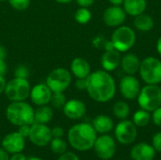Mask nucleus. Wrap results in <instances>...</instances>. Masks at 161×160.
<instances>
[{
    "label": "nucleus",
    "instance_id": "5701e85b",
    "mask_svg": "<svg viewBox=\"0 0 161 160\" xmlns=\"http://www.w3.org/2000/svg\"><path fill=\"white\" fill-rule=\"evenodd\" d=\"M133 24H134L135 28L141 32L151 31L155 25L153 17L146 13H142L138 16H135Z\"/></svg>",
    "mask_w": 161,
    "mask_h": 160
},
{
    "label": "nucleus",
    "instance_id": "37998d69",
    "mask_svg": "<svg viewBox=\"0 0 161 160\" xmlns=\"http://www.w3.org/2000/svg\"><path fill=\"white\" fill-rule=\"evenodd\" d=\"M8 56V51L5 46L0 45V60H6Z\"/></svg>",
    "mask_w": 161,
    "mask_h": 160
},
{
    "label": "nucleus",
    "instance_id": "a878e982",
    "mask_svg": "<svg viewBox=\"0 0 161 160\" xmlns=\"http://www.w3.org/2000/svg\"><path fill=\"white\" fill-rule=\"evenodd\" d=\"M113 114L116 118L120 120H125L130 114L129 105L125 101H118L113 105L112 108Z\"/></svg>",
    "mask_w": 161,
    "mask_h": 160
},
{
    "label": "nucleus",
    "instance_id": "39448f33",
    "mask_svg": "<svg viewBox=\"0 0 161 160\" xmlns=\"http://www.w3.org/2000/svg\"><path fill=\"white\" fill-rule=\"evenodd\" d=\"M137 35L128 25H120L112 32L110 41L114 48L120 53H126L132 49L136 43Z\"/></svg>",
    "mask_w": 161,
    "mask_h": 160
},
{
    "label": "nucleus",
    "instance_id": "09e8293b",
    "mask_svg": "<svg viewBox=\"0 0 161 160\" xmlns=\"http://www.w3.org/2000/svg\"><path fill=\"white\" fill-rule=\"evenodd\" d=\"M27 160H42V159L39 158V157H29Z\"/></svg>",
    "mask_w": 161,
    "mask_h": 160
},
{
    "label": "nucleus",
    "instance_id": "423d86ee",
    "mask_svg": "<svg viewBox=\"0 0 161 160\" xmlns=\"http://www.w3.org/2000/svg\"><path fill=\"white\" fill-rule=\"evenodd\" d=\"M139 74L145 84L159 85L161 83V60L153 56L144 58L141 61Z\"/></svg>",
    "mask_w": 161,
    "mask_h": 160
},
{
    "label": "nucleus",
    "instance_id": "2f4dec72",
    "mask_svg": "<svg viewBox=\"0 0 161 160\" xmlns=\"http://www.w3.org/2000/svg\"><path fill=\"white\" fill-rule=\"evenodd\" d=\"M151 120L153 121V123H154L157 126L161 127V107L158 108L157 109H155V110L152 112Z\"/></svg>",
    "mask_w": 161,
    "mask_h": 160
},
{
    "label": "nucleus",
    "instance_id": "a18cd8bd",
    "mask_svg": "<svg viewBox=\"0 0 161 160\" xmlns=\"http://www.w3.org/2000/svg\"><path fill=\"white\" fill-rule=\"evenodd\" d=\"M108 2L113 6H122L124 3V0H108Z\"/></svg>",
    "mask_w": 161,
    "mask_h": 160
},
{
    "label": "nucleus",
    "instance_id": "f257e3e1",
    "mask_svg": "<svg viewBox=\"0 0 161 160\" xmlns=\"http://www.w3.org/2000/svg\"><path fill=\"white\" fill-rule=\"evenodd\" d=\"M117 85L113 76L105 70H97L87 77L86 91L95 102L107 103L116 94Z\"/></svg>",
    "mask_w": 161,
    "mask_h": 160
},
{
    "label": "nucleus",
    "instance_id": "aec40b11",
    "mask_svg": "<svg viewBox=\"0 0 161 160\" xmlns=\"http://www.w3.org/2000/svg\"><path fill=\"white\" fill-rule=\"evenodd\" d=\"M71 74L75 78H87L91 72V65L83 58H75L70 64Z\"/></svg>",
    "mask_w": 161,
    "mask_h": 160
},
{
    "label": "nucleus",
    "instance_id": "79ce46f5",
    "mask_svg": "<svg viewBox=\"0 0 161 160\" xmlns=\"http://www.w3.org/2000/svg\"><path fill=\"white\" fill-rule=\"evenodd\" d=\"M9 160H27L26 157H25V155L21 154V153H16V154H12V156L9 157Z\"/></svg>",
    "mask_w": 161,
    "mask_h": 160
},
{
    "label": "nucleus",
    "instance_id": "473e14b6",
    "mask_svg": "<svg viewBox=\"0 0 161 160\" xmlns=\"http://www.w3.org/2000/svg\"><path fill=\"white\" fill-rule=\"evenodd\" d=\"M152 146L154 147L156 152H161V132H158L153 136Z\"/></svg>",
    "mask_w": 161,
    "mask_h": 160
},
{
    "label": "nucleus",
    "instance_id": "7ed1b4c3",
    "mask_svg": "<svg viewBox=\"0 0 161 160\" xmlns=\"http://www.w3.org/2000/svg\"><path fill=\"white\" fill-rule=\"evenodd\" d=\"M8 121L16 126L34 124V108L25 101L11 102L6 108Z\"/></svg>",
    "mask_w": 161,
    "mask_h": 160
},
{
    "label": "nucleus",
    "instance_id": "58836bf2",
    "mask_svg": "<svg viewBox=\"0 0 161 160\" xmlns=\"http://www.w3.org/2000/svg\"><path fill=\"white\" fill-rule=\"evenodd\" d=\"M18 132H19L25 139V138H28L29 132H30V125H22V126H19Z\"/></svg>",
    "mask_w": 161,
    "mask_h": 160
},
{
    "label": "nucleus",
    "instance_id": "f8f14e48",
    "mask_svg": "<svg viewBox=\"0 0 161 160\" xmlns=\"http://www.w3.org/2000/svg\"><path fill=\"white\" fill-rule=\"evenodd\" d=\"M52 138L51 129L46 124L37 123L31 124L28 139L34 145L43 147L50 143Z\"/></svg>",
    "mask_w": 161,
    "mask_h": 160
},
{
    "label": "nucleus",
    "instance_id": "f03ea898",
    "mask_svg": "<svg viewBox=\"0 0 161 160\" xmlns=\"http://www.w3.org/2000/svg\"><path fill=\"white\" fill-rule=\"evenodd\" d=\"M97 132L92 124L81 123L73 125L68 131V141L76 151L85 152L93 148Z\"/></svg>",
    "mask_w": 161,
    "mask_h": 160
},
{
    "label": "nucleus",
    "instance_id": "6e6552de",
    "mask_svg": "<svg viewBox=\"0 0 161 160\" xmlns=\"http://www.w3.org/2000/svg\"><path fill=\"white\" fill-rule=\"evenodd\" d=\"M45 83L52 92H64L72 83V74L66 68H56L47 75Z\"/></svg>",
    "mask_w": 161,
    "mask_h": 160
},
{
    "label": "nucleus",
    "instance_id": "f3484780",
    "mask_svg": "<svg viewBox=\"0 0 161 160\" xmlns=\"http://www.w3.org/2000/svg\"><path fill=\"white\" fill-rule=\"evenodd\" d=\"M121 58H122L121 53L116 49L105 51L100 59V63L103 70L109 73L115 71L120 66Z\"/></svg>",
    "mask_w": 161,
    "mask_h": 160
},
{
    "label": "nucleus",
    "instance_id": "c03bdc74",
    "mask_svg": "<svg viewBox=\"0 0 161 160\" xmlns=\"http://www.w3.org/2000/svg\"><path fill=\"white\" fill-rule=\"evenodd\" d=\"M0 160H9L8 153L3 148H0Z\"/></svg>",
    "mask_w": 161,
    "mask_h": 160
},
{
    "label": "nucleus",
    "instance_id": "9d476101",
    "mask_svg": "<svg viewBox=\"0 0 161 160\" xmlns=\"http://www.w3.org/2000/svg\"><path fill=\"white\" fill-rule=\"evenodd\" d=\"M138 136V129L135 124L129 120H122L115 127V137L124 145L133 143Z\"/></svg>",
    "mask_w": 161,
    "mask_h": 160
},
{
    "label": "nucleus",
    "instance_id": "1a4fd4ad",
    "mask_svg": "<svg viewBox=\"0 0 161 160\" xmlns=\"http://www.w3.org/2000/svg\"><path fill=\"white\" fill-rule=\"evenodd\" d=\"M93 149L100 159L108 160L112 158L116 153V141L111 136L103 134L96 138Z\"/></svg>",
    "mask_w": 161,
    "mask_h": 160
},
{
    "label": "nucleus",
    "instance_id": "72a5a7b5",
    "mask_svg": "<svg viewBox=\"0 0 161 160\" xmlns=\"http://www.w3.org/2000/svg\"><path fill=\"white\" fill-rule=\"evenodd\" d=\"M107 41H108V40H106L105 37H103V36H97V37H95V38L93 39L92 44H93L94 47H96V48H103V49H104V47H105Z\"/></svg>",
    "mask_w": 161,
    "mask_h": 160
},
{
    "label": "nucleus",
    "instance_id": "4c0bfd02",
    "mask_svg": "<svg viewBox=\"0 0 161 160\" xmlns=\"http://www.w3.org/2000/svg\"><path fill=\"white\" fill-rule=\"evenodd\" d=\"M75 1L81 8H90L95 2V0H75Z\"/></svg>",
    "mask_w": 161,
    "mask_h": 160
},
{
    "label": "nucleus",
    "instance_id": "c85d7f7f",
    "mask_svg": "<svg viewBox=\"0 0 161 160\" xmlns=\"http://www.w3.org/2000/svg\"><path fill=\"white\" fill-rule=\"evenodd\" d=\"M66 102H67V99L63 92H53L49 104H51V106L54 108L62 109Z\"/></svg>",
    "mask_w": 161,
    "mask_h": 160
},
{
    "label": "nucleus",
    "instance_id": "6ab92c4d",
    "mask_svg": "<svg viewBox=\"0 0 161 160\" xmlns=\"http://www.w3.org/2000/svg\"><path fill=\"white\" fill-rule=\"evenodd\" d=\"M130 156L133 160H154L156 157V150L151 144L140 142L133 146Z\"/></svg>",
    "mask_w": 161,
    "mask_h": 160
},
{
    "label": "nucleus",
    "instance_id": "4be33fe9",
    "mask_svg": "<svg viewBox=\"0 0 161 160\" xmlns=\"http://www.w3.org/2000/svg\"><path fill=\"white\" fill-rule=\"evenodd\" d=\"M92 126L97 133H100L103 135V134H108L113 129L114 123H113V120L109 116L105 115V114H100V115H97L93 119Z\"/></svg>",
    "mask_w": 161,
    "mask_h": 160
},
{
    "label": "nucleus",
    "instance_id": "9b49d317",
    "mask_svg": "<svg viewBox=\"0 0 161 160\" xmlns=\"http://www.w3.org/2000/svg\"><path fill=\"white\" fill-rule=\"evenodd\" d=\"M140 80L135 75L125 74L119 83V90L122 96L126 100H136L141 91Z\"/></svg>",
    "mask_w": 161,
    "mask_h": 160
},
{
    "label": "nucleus",
    "instance_id": "de8ad7c7",
    "mask_svg": "<svg viewBox=\"0 0 161 160\" xmlns=\"http://www.w3.org/2000/svg\"><path fill=\"white\" fill-rule=\"evenodd\" d=\"M57 3H60V4H67V3H70L72 2L73 0H55Z\"/></svg>",
    "mask_w": 161,
    "mask_h": 160
},
{
    "label": "nucleus",
    "instance_id": "c9c22d12",
    "mask_svg": "<svg viewBox=\"0 0 161 160\" xmlns=\"http://www.w3.org/2000/svg\"><path fill=\"white\" fill-rule=\"evenodd\" d=\"M58 160H79V157L72 152H65L59 156Z\"/></svg>",
    "mask_w": 161,
    "mask_h": 160
},
{
    "label": "nucleus",
    "instance_id": "2eb2a0df",
    "mask_svg": "<svg viewBox=\"0 0 161 160\" xmlns=\"http://www.w3.org/2000/svg\"><path fill=\"white\" fill-rule=\"evenodd\" d=\"M52 91L46 85V83H39L31 88L30 99L32 103L38 107L48 105L52 97Z\"/></svg>",
    "mask_w": 161,
    "mask_h": 160
},
{
    "label": "nucleus",
    "instance_id": "a19ab883",
    "mask_svg": "<svg viewBox=\"0 0 161 160\" xmlns=\"http://www.w3.org/2000/svg\"><path fill=\"white\" fill-rule=\"evenodd\" d=\"M6 86H7V80L5 76H0V94L5 92Z\"/></svg>",
    "mask_w": 161,
    "mask_h": 160
},
{
    "label": "nucleus",
    "instance_id": "20e7f679",
    "mask_svg": "<svg viewBox=\"0 0 161 160\" xmlns=\"http://www.w3.org/2000/svg\"><path fill=\"white\" fill-rule=\"evenodd\" d=\"M137 100L141 108L153 112L155 109L161 107L160 86L156 84H146L142 87Z\"/></svg>",
    "mask_w": 161,
    "mask_h": 160
},
{
    "label": "nucleus",
    "instance_id": "ddd939ff",
    "mask_svg": "<svg viewBox=\"0 0 161 160\" xmlns=\"http://www.w3.org/2000/svg\"><path fill=\"white\" fill-rule=\"evenodd\" d=\"M126 15L127 14L123 7L111 5L105 9L103 13V21L106 25L116 28L124 25L126 20Z\"/></svg>",
    "mask_w": 161,
    "mask_h": 160
},
{
    "label": "nucleus",
    "instance_id": "e433bc0d",
    "mask_svg": "<svg viewBox=\"0 0 161 160\" xmlns=\"http://www.w3.org/2000/svg\"><path fill=\"white\" fill-rule=\"evenodd\" d=\"M51 133L53 138H62L64 135V130L60 126H55L53 129H51Z\"/></svg>",
    "mask_w": 161,
    "mask_h": 160
},
{
    "label": "nucleus",
    "instance_id": "c756f323",
    "mask_svg": "<svg viewBox=\"0 0 161 160\" xmlns=\"http://www.w3.org/2000/svg\"><path fill=\"white\" fill-rule=\"evenodd\" d=\"M12 8L18 11L26 10L31 3V0H8Z\"/></svg>",
    "mask_w": 161,
    "mask_h": 160
},
{
    "label": "nucleus",
    "instance_id": "cd10ccee",
    "mask_svg": "<svg viewBox=\"0 0 161 160\" xmlns=\"http://www.w3.org/2000/svg\"><path fill=\"white\" fill-rule=\"evenodd\" d=\"M92 19V12L88 8H81L76 9L75 13V20L80 25L88 24Z\"/></svg>",
    "mask_w": 161,
    "mask_h": 160
},
{
    "label": "nucleus",
    "instance_id": "bb28decb",
    "mask_svg": "<svg viewBox=\"0 0 161 160\" xmlns=\"http://www.w3.org/2000/svg\"><path fill=\"white\" fill-rule=\"evenodd\" d=\"M50 149L56 155H62L67 150V143L61 138H52L50 141Z\"/></svg>",
    "mask_w": 161,
    "mask_h": 160
},
{
    "label": "nucleus",
    "instance_id": "a211bd4d",
    "mask_svg": "<svg viewBox=\"0 0 161 160\" xmlns=\"http://www.w3.org/2000/svg\"><path fill=\"white\" fill-rule=\"evenodd\" d=\"M141 61L142 60L136 54L126 52V54L121 58L120 66L125 74L135 75L137 73H139Z\"/></svg>",
    "mask_w": 161,
    "mask_h": 160
},
{
    "label": "nucleus",
    "instance_id": "49530a36",
    "mask_svg": "<svg viewBox=\"0 0 161 160\" xmlns=\"http://www.w3.org/2000/svg\"><path fill=\"white\" fill-rule=\"evenodd\" d=\"M157 51L161 57V37H159V39L157 41Z\"/></svg>",
    "mask_w": 161,
    "mask_h": 160
},
{
    "label": "nucleus",
    "instance_id": "dca6fc26",
    "mask_svg": "<svg viewBox=\"0 0 161 160\" xmlns=\"http://www.w3.org/2000/svg\"><path fill=\"white\" fill-rule=\"evenodd\" d=\"M62 110H63L64 115L67 118L71 120H79L85 116L87 108L83 101L73 98V99L67 100Z\"/></svg>",
    "mask_w": 161,
    "mask_h": 160
},
{
    "label": "nucleus",
    "instance_id": "393cba45",
    "mask_svg": "<svg viewBox=\"0 0 161 160\" xmlns=\"http://www.w3.org/2000/svg\"><path fill=\"white\" fill-rule=\"evenodd\" d=\"M132 122L137 127H145L151 122V114L149 111L141 108L133 114Z\"/></svg>",
    "mask_w": 161,
    "mask_h": 160
},
{
    "label": "nucleus",
    "instance_id": "412c9836",
    "mask_svg": "<svg viewBox=\"0 0 161 160\" xmlns=\"http://www.w3.org/2000/svg\"><path fill=\"white\" fill-rule=\"evenodd\" d=\"M147 8L146 0H124L123 8L125 13L130 16H138L144 13Z\"/></svg>",
    "mask_w": 161,
    "mask_h": 160
},
{
    "label": "nucleus",
    "instance_id": "3c124183",
    "mask_svg": "<svg viewBox=\"0 0 161 160\" xmlns=\"http://www.w3.org/2000/svg\"><path fill=\"white\" fill-rule=\"evenodd\" d=\"M160 88H161V83H160Z\"/></svg>",
    "mask_w": 161,
    "mask_h": 160
},
{
    "label": "nucleus",
    "instance_id": "f704fd0d",
    "mask_svg": "<svg viewBox=\"0 0 161 160\" xmlns=\"http://www.w3.org/2000/svg\"><path fill=\"white\" fill-rule=\"evenodd\" d=\"M75 87L78 91H86L87 89V78H76Z\"/></svg>",
    "mask_w": 161,
    "mask_h": 160
},
{
    "label": "nucleus",
    "instance_id": "0eeeda50",
    "mask_svg": "<svg viewBox=\"0 0 161 160\" xmlns=\"http://www.w3.org/2000/svg\"><path fill=\"white\" fill-rule=\"evenodd\" d=\"M31 86L26 78L13 77L7 82L5 95L10 102L25 101L30 95Z\"/></svg>",
    "mask_w": 161,
    "mask_h": 160
},
{
    "label": "nucleus",
    "instance_id": "b1692460",
    "mask_svg": "<svg viewBox=\"0 0 161 160\" xmlns=\"http://www.w3.org/2000/svg\"><path fill=\"white\" fill-rule=\"evenodd\" d=\"M54 112L53 108L48 105L40 106L36 110H34V123L37 124H48L53 118Z\"/></svg>",
    "mask_w": 161,
    "mask_h": 160
},
{
    "label": "nucleus",
    "instance_id": "ea45409f",
    "mask_svg": "<svg viewBox=\"0 0 161 160\" xmlns=\"http://www.w3.org/2000/svg\"><path fill=\"white\" fill-rule=\"evenodd\" d=\"M8 71V67H7V63L5 60H0V76H5V74H7Z\"/></svg>",
    "mask_w": 161,
    "mask_h": 160
},
{
    "label": "nucleus",
    "instance_id": "8fccbe9b",
    "mask_svg": "<svg viewBox=\"0 0 161 160\" xmlns=\"http://www.w3.org/2000/svg\"><path fill=\"white\" fill-rule=\"evenodd\" d=\"M6 1H8V0H0V2H6Z\"/></svg>",
    "mask_w": 161,
    "mask_h": 160
},
{
    "label": "nucleus",
    "instance_id": "7c9ffc66",
    "mask_svg": "<svg viewBox=\"0 0 161 160\" xmlns=\"http://www.w3.org/2000/svg\"><path fill=\"white\" fill-rule=\"evenodd\" d=\"M28 76H29V69L25 65H19L14 71V77L28 79Z\"/></svg>",
    "mask_w": 161,
    "mask_h": 160
},
{
    "label": "nucleus",
    "instance_id": "4468645a",
    "mask_svg": "<svg viewBox=\"0 0 161 160\" xmlns=\"http://www.w3.org/2000/svg\"><path fill=\"white\" fill-rule=\"evenodd\" d=\"M2 148L8 154L21 153L25 145V138L19 132H11L2 140Z\"/></svg>",
    "mask_w": 161,
    "mask_h": 160
}]
</instances>
